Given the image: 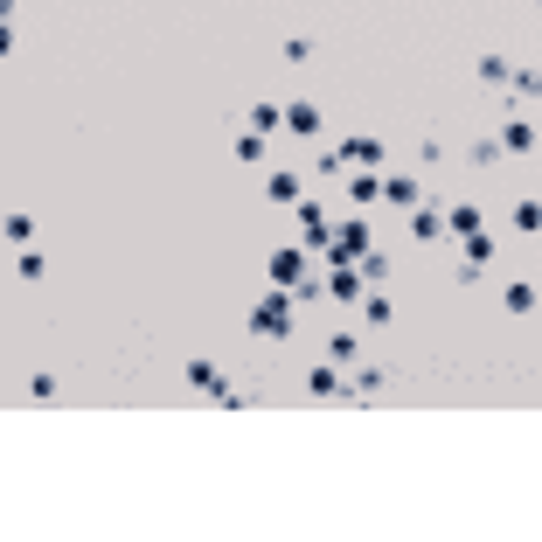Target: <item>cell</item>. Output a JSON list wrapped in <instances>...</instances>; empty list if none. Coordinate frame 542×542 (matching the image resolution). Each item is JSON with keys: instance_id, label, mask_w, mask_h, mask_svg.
<instances>
[{"instance_id": "cell-16", "label": "cell", "mask_w": 542, "mask_h": 542, "mask_svg": "<svg viewBox=\"0 0 542 542\" xmlns=\"http://www.w3.org/2000/svg\"><path fill=\"white\" fill-rule=\"evenodd\" d=\"M466 160H473L480 174H494V167H508V146H501V133H480L473 146H466Z\"/></svg>"}, {"instance_id": "cell-34", "label": "cell", "mask_w": 542, "mask_h": 542, "mask_svg": "<svg viewBox=\"0 0 542 542\" xmlns=\"http://www.w3.org/2000/svg\"><path fill=\"white\" fill-rule=\"evenodd\" d=\"M536 7H542V0H536Z\"/></svg>"}, {"instance_id": "cell-13", "label": "cell", "mask_w": 542, "mask_h": 542, "mask_svg": "<svg viewBox=\"0 0 542 542\" xmlns=\"http://www.w3.org/2000/svg\"><path fill=\"white\" fill-rule=\"evenodd\" d=\"M306 397H348L341 362H313V369H306Z\"/></svg>"}, {"instance_id": "cell-26", "label": "cell", "mask_w": 542, "mask_h": 542, "mask_svg": "<svg viewBox=\"0 0 542 542\" xmlns=\"http://www.w3.org/2000/svg\"><path fill=\"white\" fill-rule=\"evenodd\" d=\"M355 271H362L369 285H383V278H390V251H362V258H355Z\"/></svg>"}, {"instance_id": "cell-7", "label": "cell", "mask_w": 542, "mask_h": 542, "mask_svg": "<svg viewBox=\"0 0 542 542\" xmlns=\"http://www.w3.org/2000/svg\"><path fill=\"white\" fill-rule=\"evenodd\" d=\"M404 230H410V244H438V237H452V230H445V202H417Z\"/></svg>"}, {"instance_id": "cell-21", "label": "cell", "mask_w": 542, "mask_h": 542, "mask_svg": "<svg viewBox=\"0 0 542 542\" xmlns=\"http://www.w3.org/2000/svg\"><path fill=\"white\" fill-rule=\"evenodd\" d=\"M508 77H515L508 56H480V84H487V91H508Z\"/></svg>"}, {"instance_id": "cell-33", "label": "cell", "mask_w": 542, "mask_h": 542, "mask_svg": "<svg viewBox=\"0 0 542 542\" xmlns=\"http://www.w3.org/2000/svg\"><path fill=\"white\" fill-rule=\"evenodd\" d=\"M536 292H542V278H536Z\"/></svg>"}, {"instance_id": "cell-31", "label": "cell", "mask_w": 542, "mask_h": 542, "mask_svg": "<svg viewBox=\"0 0 542 542\" xmlns=\"http://www.w3.org/2000/svg\"><path fill=\"white\" fill-rule=\"evenodd\" d=\"M334 174H348V153L334 146V153H320V181H334Z\"/></svg>"}, {"instance_id": "cell-8", "label": "cell", "mask_w": 542, "mask_h": 542, "mask_svg": "<svg viewBox=\"0 0 542 542\" xmlns=\"http://www.w3.org/2000/svg\"><path fill=\"white\" fill-rule=\"evenodd\" d=\"M327 299H341V306H362L369 299V278L355 265H327Z\"/></svg>"}, {"instance_id": "cell-20", "label": "cell", "mask_w": 542, "mask_h": 542, "mask_svg": "<svg viewBox=\"0 0 542 542\" xmlns=\"http://www.w3.org/2000/svg\"><path fill=\"white\" fill-rule=\"evenodd\" d=\"M383 390H390V369H362V376L348 383V397H362V404H376Z\"/></svg>"}, {"instance_id": "cell-14", "label": "cell", "mask_w": 542, "mask_h": 542, "mask_svg": "<svg viewBox=\"0 0 542 542\" xmlns=\"http://www.w3.org/2000/svg\"><path fill=\"white\" fill-rule=\"evenodd\" d=\"M348 202H355V209H376V202H383V174H376V167H355V174H348Z\"/></svg>"}, {"instance_id": "cell-19", "label": "cell", "mask_w": 542, "mask_h": 542, "mask_svg": "<svg viewBox=\"0 0 542 542\" xmlns=\"http://www.w3.org/2000/svg\"><path fill=\"white\" fill-rule=\"evenodd\" d=\"M362 313H369V327H390V320H397V299H390L383 285H369V299H362Z\"/></svg>"}, {"instance_id": "cell-27", "label": "cell", "mask_w": 542, "mask_h": 542, "mask_svg": "<svg viewBox=\"0 0 542 542\" xmlns=\"http://www.w3.org/2000/svg\"><path fill=\"white\" fill-rule=\"evenodd\" d=\"M42 271H49V258H42V251H28V244L14 251V278H42Z\"/></svg>"}, {"instance_id": "cell-18", "label": "cell", "mask_w": 542, "mask_h": 542, "mask_svg": "<svg viewBox=\"0 0 542 542\" xmlns=\"http://www.w3.org/2000/svg\"><path fill=\"white\" fill-rule=\"evenodd\" d=\"M188 390H209V397H223V390H230V376H223L209 355H195V362H188Z\"/></svg>"}, {"instance_id": "cell-28", "label": "cell", "mask_w": 542, "mask_h": 542, "mask_svg": "<svg viewBox=\"0 0 542 542\" xmlns=\"http://www.w3.org/2000/svg\"><path fill=\"white\" fill-rule=\"evenodd\" d=\"M28 397H35V404H49V397H63V383H56L49 369H35V376H28Z\"/></svg>"}, {"instance_id": "cell-6", "label": "cell", "mask_w": 542, "mask_h": 542, "mask_svg": "<svg viewBox=\"0 0 542 542\" xmlns=\"http://www.w3.org/2000/svg\"><path fill=\"white\" fill-rule=\"evenodd\" d=\"M306 258H313V251H299V244H278V251H271V278L265 285H285V292H292V285H299V278H306Z\"/></svg>"}, {"instance_id": "cell-23", "label": "cell", "mask_w": 542, "mask_h": 542, "mask_svg": "<svg viewBox=\"0 0 542 542\" xmlns=\"http://www.w3.org/2000/svg\"><path fill=\"white\" fill-rule=\"evenodd\" d=\"M251 133H285V105H251Z\"/></svg>"}, {"instance_id": "cell-12", "label": "cell", "mask_w": 542, "mask_h": 542, "mask_svg": "<svg viewBox=\"0 0 542 542\" xmlns=\"http://www.w3.org/2000/svg\"><path fill=\"white\" fill-rule=\"evenodd\" d=\"M383 202H390V209H417V202H424V181H417V174H383Z\"/></svg>"}, {"instance_id": "cell-1", "label": "cell", "mask_w": 542, "mask_h": 542, "mask_svg": "<svg viewBox=\"0 0 542 542\" xmlns=\"http://www.w3.org/2000/svg\"><path fill=\"white\" fill-rule=\"evenodd\" d=\"M292 306H299V299H292L285 285H265V299L251 306V334H258V341H292Z\"/></svg>"}, {"instance_id": "cell-29", "label": "cell", "mask_w": 542, "mask_h": 542, "mask_svg": "<svg viewBox=\"0 0 542 542\" xmlns=\"http://www.w3.org/2000/svg\"><path fill=\"white\" fill-rule=\"evenodd\" d=\"M7 237L28 244V237H35V216H28V209H7Z\"/></svg>"}, {"instance_id": "cell-30", "label": "cell", "mask_w": 542, "mask_h": 542, "mask_svg": "<svg viewBox=\"0 0 542 542\" xmlns=\"http://www.w3.org/2000/svg\"><path fill=\"white\" fill-rule=\"evenodd\" d=\"M417 167H445V146L438 139H417Z\"/></svg>"}, {"instance_id": "cell-24", "label": "cell", "mask_w": 542, "mask_h": 542, "mask_svg": "<svg viewBox=\"0 0 542 542\" xmlns=\"http://www.w3.org/2000/svg\"><path fill=\"white\" fill-rule=\"evenodd\" d=\"M355 355H362V334H327V362H341V369H348Z\"/></svg>"}, {"instance_id": "cell-5", "label": "cell", "mask_w": 542, "mask_h": 542, "mask_svg": "<svg viewBox=\"0 0 542 542\" xmlns=\"http://www.w3.org/2000/svg\"><path fill=\"white\" fill-rule=\"evenodd\" d=\"M494 265V237L487 230H473V237H459V285H480Z\"/></svg>"}, {"instance_id": "cell-25", "label": "cell", "mask_w": 542, "mask_h": 542, "mask_svg": "<svg viewBox=\"0 0 542 542\" xmlns=\"http://www.w3.org/2000/svg\"><path fill=\"white\" fill-rule=\"evenodd\" d=\"M230 153H237L244 167H258V160H265V133H237V139H230Z\"/></svg>"}, {"instance_id": "cell-15", "label": "cell", "mask_w": 542, "mask_h": 542, "mask_svg": "<svg viewBox=\"0 0 542 542\" xmlns=\"http://www.w3.org/2000/svg\"><path fill=\"white\" fill-rule=\"evenodd\" d=\"M341 153H348V167H383V160H390V146H383V139H369V133L341 139Z\"/></svg>"}, {"instance_id": "cell-2", "label": "cell", "mask_w": 542, "mask_h": 542, "mask_svg": "<svg viewBox=\"0 0 542 542\" xmlns=\"http://www.w3.org/2000/svg\"><path fill=\"white\" fill-rule=\"evenodd\" d=\"M362 251H376V230H369V209H355V216H341V223H334V251H327V265H355Z\"/></svg>"}, {"instance_id": "cell-11", "label": "cell", "mask_w": 542, "mask_h": 542, "mask_svg": "<svg viewBox=\"0 0 542 542\" xmlns=\"http://www.w3.org/2000/svg\"><path fill=\"white\" fill-rule=\"evenodd\" d=\"M320 119H327V112H320L313 98H292V105H285V133L292 139H320Z\"/></svg>"}, {"instance_id": "cell-4", "label": "cell", "mask_w": 542, "mask_h": 542, "mask_svg": "<svg viewBox=\"0 0 542 542\" xmlns=\"http://www.w3.org/2000/svg\"><path fill=\"white\" fill-rule=\"evenodd\" d=\"M501 146H508V160H529V153H542V126L529 112H508L501 119Z\"/></svg>"}, {"instance_id": "cell-22", "label": "cell", "mask_w": 542, "mask_h": 542, "mask_svg": "<svg viewBox=\"0 0 542 542\" xmlns=\"http://www.w3.org/2000/svg\"><path fill=\"white\" fill-rule=\"evenodd\" d=\"M515 230H522V237H542V202H536V195L515 202Z\"/></svg>"}, {"instance_id": "cell-17", "label": "cell", "mask_w": 542, "mask_h": 542, "mask_svg": "<svg viewBox=\"0 0 542 542\" xmlns=\"http://www.w3.org/2000/svg\"><path fill=\"white\" fill-rule=\"evenodd\" d=\"M445 230H452V237H473V230H487V209H480V202H452V209H445Z\"/></svg>"}, {"instance_id": "cell-3", "label": "cell", "mask_w": 542, "mask_h": 542, "mask_svg": "<svg viewBox=\"0 0 542 542\" xmlns=\"http://www.w3.org/2000/svg\"><path fill=\"white\" fill-rule=\"evenodd\" d=\"M292 223H299V251H313V258H327V251H334V223H327V209H320V202H299V209H292Z\"/></svg>"}, {"instance_id": "cell-32", "label": "cell", "mask_w": 542, "mask_h": 542, "mask_svg": "<svg viewBox=\"0 0 542 542\" xmlns=\"http://www.w3.org/2000/svg\"><path fill=\"white\" fill-rule=\"evenodd\" d=\"M536 105H542V70H536Z\"/></svg>"}, {"instance_id": "cell-9", "label": "cell", "mask_w": 542, "mask_h": 542, "mask_svg": "<svg viewBox=\"0 0 542 542\" xmlns=\"http://www.w3.org/2000/svg\"><path fill=\"white\" fill-rule=\"evenodd\" d=\"M265 195H271V209H299V202H306V181H299V167H271Z\"/></svg>"}, {"instance_id": "cell-10", "label": "cell", "mask_w": 542, "mask_h": 542, "mask_svg": "<svg viewBox=\"0 0 542 542\" xmlns=\"http://www.w3.org/2000/svg\"><path fill=\"white\" fill-rule=\"evenodd\" d=\"M536 306H542L536 278H508V285H501V313H508V320H529Z\"/></svg>"}]
</instances>
